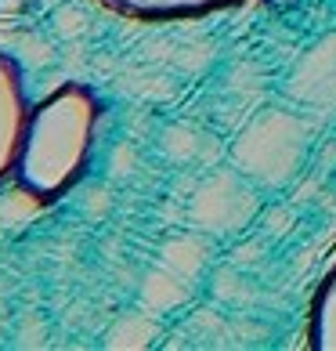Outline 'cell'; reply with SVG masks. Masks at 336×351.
Instances as JSON below:
<instances>
[{"mask_svg":"<svg viewBox=\"0 0 336 351\" xmlns=\"http://www.w3.org/2000/svg\"><path fill=\"white\" fill-rule=\"evenodd\" d=\"M55 29H58V36H80L87 29V15L80 8H58Z\"/></svg>","mask_w":336,"mask_h":351,"instance_id":"obj_1","label":"cell"},{"mask_svg":"<svg viewBox=\"0 0 336 351\" xmlns=\"http://www.w3.org/2000/svg\"><path fill=\"white\" fill-rule=\"evenodd\" d=\"M131 163H134L131 145H120V149L112 152V174H116V178H127V174H131Z\"/></svg>","mask_w":336,"mask_h":351,"instance_id":"obj_3","label":"cell"},{"mask_svg":"<svg viewBox=\"0 0 336 351\" xmlns=\"http://www.w3.org/2000/svg\"><path fill=\"white\" fill-rule=\"evenodd\" d=\"M192 149H196V138H192L185 127H170L166 131V152H174V156H188Z\"/></svg>","mask_w":336,"mask_h":351,"instance_id":"obj_2","label":"cell"},{"mask_svg":"<svg viewBox=\"0 0 336 351\" xmlns=\"http://www.w3.org/2000/svg\"><path fill=\"white\" fill-rule=\"evenodd\" d=\"M250 261H257V246H239V250H235V265H250Z\"/></svg>","mask_w":336,"mask_h":351,"instance_id":"obj_4","label":"cell"}]
</instances>
